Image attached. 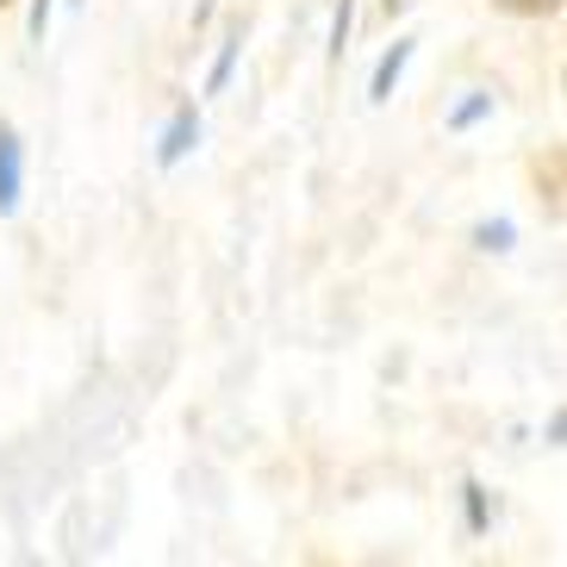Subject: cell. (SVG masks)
Masks as SVG:
<instances>
[{
  "label": "cell",
  "instance_id": "cell-1",
  "mask_svg": "<svg viewBox=\"0 0 567 567\" xmlns=\"http://www.w3.org/2000/svg\"><path fill=\"white\" fill-rule=\"evenodd\" d=\"M19 194H25V151L13 125H0V213H13Z\"/></svg>",
  "mask_w": 567,
  "mask_h": 567
},
{
  "label": "cell",
  "instance_id": "cell-2",
  "mask_svg": "<svg viewBox=\"0 0 567 567\" xmlns=\"http://www.w3.org/2000/svg\"><path fill=\"white\" fill-rule=\"evenodd\" d=\"M194 137H200V113H194V106H182V113H175V125L163 132V144H156V163L175 168L187 156V144H194Z\"/></svg>",
  "mask_w": 567,
  "mask_h": 567
},
{
  "label": "cell",
  "instance_id": "cell-3",
  "mask_svg": "<svg viewBox=\"0 0 567 567\" xmlns=\"http://www.w3.org/2000/svg\"><path fill=\"white\" fill-rule=\"evenodd\" d=\"M412 63V38H400L393 51L381 56V69H374V82H368V101H386L393 94V82H400V69Z\"/></svg>",
  "mask_w": 567,
  "mask_h": 567
},
{
  "label": "cell",
  "instance_id": "cell-4",
  "mask_svg": "<svg viewBox=\"0 0 567 567\" xmlns=\"http://www.w3.org/2000/svg\"><path fill=\"white\" fill-rule=\"evenodd\" d=\"M499 13H512V19H555L561 13V0H493Z\"/></svg>",
  "mask_w": 567,
  "mask_h": 567
},
{
  "label": "cell",
  "instance_id": "cell-5",
  "mask_svg": "<svg viewBox=\"0 0 567 567\" xmlns=\"http://www.w3.org/2000/svg\"><path fill=\"white\" fill-rule=\"evenodd\" d=\"M237 44H244V32H231V38H225V51H218L213 75H206V94H218V87H225V75H231V63H237Z\"/></svg>",
  "mask_w": 567,
  "mask_h": 567
},
{
  "label": "cell",
  "instance_id": "cell-6",
  "mask_svg": "<svg viewBox=\"0 0 567 567\" xmlns=\"http://www.w3.org/2000/svg\"><path fill=\"white\" fill-rule=\"evenodd\" d=\"M343 38H350V0L337 7V25H331V56H343Z\"/></svg>",
  "mask_w": 567,
  "mask_h": 567
},
{
  "label": "cell",
  "instance_id": "cell-7",
  "mask_svg": "<svg viewBox=\"0 0 567 567\" xmlns=\"http://www.w3.org/2000/svg\"><path fill=\"white\" fill-rule=\"evenodd\" d=\"M44 25H51V0H32V38L44 44Z\"/></svg>",
  "mask_w": 567,
  "mask_h": 567
},
{
  "label": "cell",
  "instance_id": "cell-8",
  "mask_svg": "<svg viewBox=\"0 0 567 567\" xmlns=\"http://www.w3.org/2000/svg\"><path fill=\"white\" fill-rule=\"evenodd\" d=\"M0 7H13V0H0Z\"/></svg>",
  "mask_w": 567,
  "mask_h": 567
}]
</instances>
